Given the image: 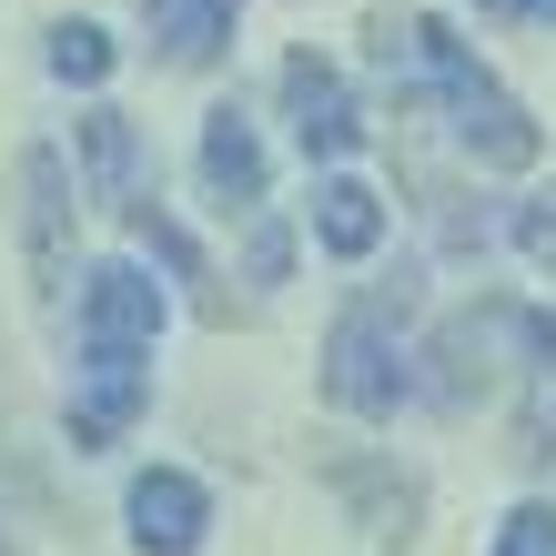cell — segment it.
I'll list each match as a JSON object with an SVG mask.
<instances>
[{"mask_svg":"<svg viewBox=\"0 0 556 556\" xmlns=\"http://www.w3.org/2000/svg\"><path fill=\"white\" fill-rule=\"evenodd\" d=\"M365 41H375V61H384L405 91H425V102L445 112L455 152H466L476 173H536V162H546V122L516 102V91L485 72V61L455 41L435 11H375Z\"/></svg>","mask_w":556,"mask_h":556,"instance_id":"cell-1","label":"cell"},{"mask_svg":"<svg viewBox=\"0 0 556 556\" xmlns=\"http://www.w3.org/2000/svg\"><path fill=\"white\" fill-rule=\"evenodd\" d=\"M405 314H415V274H395V293H354L324 334V405L354 415V425H395L425 375H415V344H405Z\"/></svg>","mask_w":556,"mask_h":556,"instance_id":"cell-2","label":"cell"},{"mask_svg":"<svg viewBox=\"0 0 556 556\" xmlns=\"http://www.w3.org/2000/svg\"><path fill=\"white\" fill-rule=\"evenodd\" d=\"M425 395H435L445 415H466L476 395H496V365H527L546 375L556 365V314L546 304H516V293H476L466 314L435 324V354H425Z\"/></svg>","mask_w":556,"mask_h":556,"instance_id":"cell-3","label":"cell"},{"mask_svg":"<svg viewBox=\"0 0 556 556\" xmlns=\"http://www.w3.org/2000/svg\"><path fill=\"white\" fill-rule=\"evenodd\" d=\"M162 283L122 253V264H91L81 274V354H142L152 365V344H162Z\"/></svg>","mask_w":556,"mask_h":556,"instance_id":"cell-4","label":"cell"},{"mask_svg":"<svg viewBox=\"0 0 556 556\" xmlns=\"http://www.w3.org/2000/svg\"><path fill=\"white\" fill-rule=\"evenodd\" d=\"M283 122H293V142H304V162H324V173L365 142V102H354V81L324 51H293L283 61Z\"/></svg>","mask_w":556,"mask_h":556,"instance_id":"cell-5","label":"cell"},{"mask_svg":"<svg viewBox=\"0 0 556 556\" xmlns=\"http://www.w3.org/2000/svg\"><path fill=\"white\" fill-rule=\"evenodd\" d=\"M21 243H30V293L61 304V274H72V173H61L51 142L21 152Z\"/></svg>","mask_w":556,"mask_h":556,"instance_id":"cell-6","label":"cell"},{"mask_svg":"<svg viewBox=\"0 0 556 556\" xmlns=\"http://www.w3.org/2000/svg\"><path fill=\"white\" fill-rule=\"evenodd\" d=\"M122 516H132L142 556H192L213 536V496H203V476H182V466H142L132 496H122Z\"/></svg>","mask_w":556,"mask_h":556,"instance_id":"cell-7","label":"cell"},{"mask_svg":"<svg viewBox=\"0 0 556 556\" xmlns=\"http://www.w3.org/2000/svg\"><path fill=\"white\" fill-rule=\"evenodd\" d=\"M142 405H152V365H142V354H81V384H72V445H81V455L122 445V435L142 425Z\"/></svg>","mask_w":556,"mask_h":556,"instance_id":"cell-8","label":"cell"},{"mask_svg":"<svg viewBox=\"0 0 556 556\" xmlns=\"http://www.w3.org/2000/svg\"><path fill=\"white\" fill-rule=\"evenodd\" d=\"M334 496L354 506V527H365L375 546H405L415 536V516H425V476H405V466H384V455H334Z\"/></svg>","mask_w":556,"mask_h":556,"instance_id":"cell-9","label":"cell"},{"mask_svg":"<svg viewBox=\"0 0 556 556\" xmlns=\"http://www.w3.org/2000/svg\"><path fill=\"white\" fill-rule=\"evenodd\" d=\"M384 223H395V213H384L375 182H354V173H324L314 182V243L334 253V264H365V253L384 243Z\"/></svg>","mask_w":556,"mask_h":556,"instance_id":"cell-10","label":"cell"},{"mask_svg":"<svg viewBox=\"0 0 556 556\" xmlns=\"http://www.w3.org/2000/svg\"><path fill=\"white\" fill-rule=\"evenodd\" d=\"M152 11V41L173 72H213L223 51H233V21H243V0H142Z\"/></svg>","mask_w":556,"mask_h":556,"instance_id":"cell-11","label":"cell"},{"mask_svg":"<svg viewBox=\"0 0 556 556\" xmlns=\"http://www.w3.org/2000/svg\"><path fill=\"white\" fill-rule=\"evenodd\" d=\"M203 182L223 213H264V142H253L243 112H213L203 122Z\"/></svg>","mask_w":556,"mask_h":556,"instance_id":"cell-12","label":"cell"},{"mask_svg":"<svg viewBox=\"0 0 556 556\" xmlns=\"http://www.w3.org/2000/svg\"><path fill=\"white\" fill-rule=\"evenodd\" d=\"M132 243H142V253H152V264L173 274V283H192L203 324H233V293H213V253L192 243V233H182V223L162 213V203H132Z\"/></svg>","mask_w":556,"mask_h":556,"instance_id":"cell-13","label":"cell"},{"mask_svg":"<svg viewBox=\"0 0 556 556\" xmlns=\"http://www.w3.org/2000/svg\"><path fill=\"white\" fill-rule=\"evenodd\" d=\"M81 182H91V203H112V213L142 203V132L122 112H91L81 122Z\"/></svg>","mask_w":556,"mask_h":556,"instance_id":"cell-14","label":"cell"},{"mask_svg":"<svg viewBox=\"0 0 556 556\" xmlns=\"http://www.w3.org/2000/svg\"><path fill=\"white\" fill-rule=\"evenodd\" d=\"M112 61H122V51H112V30H102V21H51V72L72 81V91H102V81H112Z\"/></svg>","mask_w":556,"mask_h":556,"instance_id":"cell-15","label":"cell"},{"mask_svg":"<svg viewBox=\"0 0 556 556\" xmlns=\"http://www.w3.org/2000/svg\"><path fill=\"white\" fill-rule=\"evenodd\" d=\"M516 455H527L536 476H556V365L527 375V405H516Z\"/></svg>","mask_w":556,"mask_h":556,"instance_id":"cell-16","label":"cell"},{"mask_svg":"<svg viewBox=\"0 0 556 556\" xmlns=\"http://www.w3.org/2000/svg\"><path fill=\"white\" fill-rule=\"evenodd\" d=\"M506 233H516V253H527V264H536V274L556 283V182L516 203V223H506Z\"/></svg>","mask_w":556,"mask_h":556,"instance_id":"cell-17","label":"cell"},{"mask_svg":"<svg viewBox=\"0 0 556 556\" xmlns=\"http://www.w3.org/2000/svg\"><path fill=\"white\" fill-rule=\"evenodd\" d=\"M485 556H556V506H546V496L506 506V527H496V546H485Z\"/></svg>","mask_w":556,"mask_h":556,"instance_id":"cell-18","label":"cell"},{"mask_svg":"<svg viewBox=\"0 0 556 556\" xmlns=\"http://www.w3.org/2000/svg\"><path fill=\"white\" fill-rule=\"evenodd\" d=\"M243 274H253V283H283V274H293V233H283V223L253 213V233H243Z\"/></svg>","mask_w":556,"mask_h":556,"instance_id":"cell-19","label":"cell"},{"mask_svg":"<svg viewBox=\"0 0 556 556\" xmlns=\"http://www.w3.org/2000/svg\"><path fill=\"white\" fill-rule=\"evenodd\" d=\"M476 11H506V21H536V30H556V0H476Z\"/></svg>","mask_w":556,"mask_h":556,"instance_id":"cell-20","label":"cell"},{"mask_svg":"<svg viewBox=\"0 0 556 556\" xmlns=\"http://www.w3.org/2000/svg\"><path fill=\"white\" fill-rule=\"evenodd\" d=\"M0 556H21V546H11V536H0Z\"/></svg>","mask_w":556,"mask_h":556,"instance_id":"cell-21","label":"cell"}]
</instances>
